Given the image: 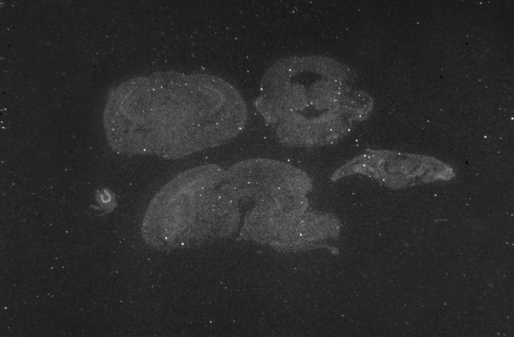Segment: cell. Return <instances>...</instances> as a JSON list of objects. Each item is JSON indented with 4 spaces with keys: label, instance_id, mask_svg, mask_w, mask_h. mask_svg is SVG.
Returning <instances> with one entry per match:
<instances>
[{
    "label": "cell",
    "instance_id": "1",
    "mask_svg": "<svg viewBox=\"0 0 514 337\" xmlns=\"http://www.w3.org/2000/svg\"><path fill=\"white\" fill-rule=\"evenodd\" d=\"M247 118L243 98L224 79L161 71L112 90L103 122L116 153L177 160L227 143L241 132Z\"/></svg>",
    "mask_w": 514,
    "mask_h": 337
},
{
    "label": "cell",
    "instance_id": "2",
    "mask_svg": "<svg viewBox=\"0 0 514 337\" xmlns=\"http://www.w3.org/2000/svg\"><path fill=\"white\" fill-rule=\"evenodd\" d=\"M141 234L146 244L160 251L192 248L215 237L210 164L181 173L156 194Z\"/></svg>",
    "mask_w": 514,
    "mask_h": 337
},
{
    "label": "cell",
    "instance_id": "3",
    "mask_svg": "<svg viewBox=\"0 0 514 337\" xmlns=\"http://www.w3.org/2000/svg\"><path fill=\"white\" fill-rule=\"evenodd\" d=\"M355 124L350 115L337 105L314 118L295 114L278 127L277 137L290 147L324 146L343 138Z\"/></svg>",
    "mask_w": 514,
    "mask_h": 337
},
{
    "label": "cell",
    "instance_id": "4",
    "mask_svg": "<svg viewBox=\"0 0 514 337\" xmlns=\"http://www.w3.org/2000/svg\"><path fill=\"white\" fill-rule=\"evenodd\" d=\"M350 91L348 84L325 78L315 82L307 90L309 104L319 111L330 109Z\"/></svg>",
    "mask_w": 514,
    "mask_h": 337
}]
</instances>
